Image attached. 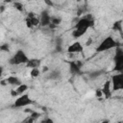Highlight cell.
I'll use <instances>...</instances> for the list:
<instances>
[{
	"instance_id": "obj_1",
	"label": "cell",
	"mask_w": 123,
	"mask_h": 123,
	"mask_svg": "<svg viewBox=\"0 0 123 123\" xmlns=\"http://www.w3.org/2000/svg\"><path fill=\"white\" fill-rule=\"evenodd\" d=\"M119 47V43L111 36L105 37L100 44L96 47V52L97 53H101V52H105L108 50H111L112 48H117Z\"/></svg>"
},
{
	"instance_id": "obj_2",
	"label": "cell",
	"mask_w": 123,
	"mask_h": 123,
	"mask_svg": "<svg viewBox=\"0 0 123 123\" xmlns=\"http://www.w3.org/2000/svg\"><path fill=\"white\" fill-rule=\"evenodd\" d=\"M28 61H29V58L26 55V53L23 50H17L15 54H13L12 58L9 60V64L11 65H19L23 63L26 64Z\"/></svg>"
},
{
	"instance_id": "obj_3",
	"label": "cell",
	"mask_w": 123,
	"mask_h": 123,
	"mask_svg": "<svg viewBox=\"0 0 123 123\" xmlns=\"http://www.w3.org/2000/svg\"><path fill=\"white\" fill-rule=\"evenodd\" d=\"M94 25V18L91 14H86L82 18L78 20V22L75 25V29H81L87 31L88 28L92 27Z\"/></svg>"
},
{
	"instance_id": "obj_4",
	"label": "cell",
	"mask_w": 123,
	"mask_h": 123,
	"mask_svg": "<svg viewBox=\"0 0 123 123\" xmlns=\"http://www.w3.org/2000/svg\"><path fill=\"white\" fill-rule=\"evenodd\" d=\"M34 104V101L30 98V96L26 93L24 94H21L19 97H17L13 104L12 105V109H19V108H24V107H27L29 105H32Z\"/></svg>"
},
{
	"instance_id": "obj_5",
	"label": "cell",
	"mask_w": 123,
	"mask_h": 123,
	"mask_svg": "<svg viewBox=\"0 0 123 123\" xmlns=\"http://www.w3.org/2000/svg\"><path fill=\"white\" fill-rule=\"evenodd\" d=\"M114 62H115V66H114V70L116 71H121L123 69V50L120 47L116 48L115 51V56H114Z\"/></svg>"
},
{
	"instance_id": "obj_6",
	"label": "cell",
	"mask_w": 123,
	"mask_h": 123,
	"mask_svg": "<svg viewBox=\"0 0 123 123\" xmlns=\"http://www.w3.org/2000/svg\"><path fill=\"white\" fill-rule=\"evenodd\" d=\"M82 66L83 62L81 61H72L69 62V71L74 76H79L82 74Z\"/></svg>"
},
{
	"instance_id": "obj_7",
	"label": "cell",
	"mask_w": 123,
	"mask_h": 123,
	"mask_svg": "<svg viewBox=\"0 0 123 123\" xmlns=\"http://www.w3.org/2000/svg\"><path fill=\"white\" fill-rule=\"evenodd\" d=\"M111 84L112 85L113 90H120L123 88V75L121 73L113 75L111 77Z\"/></svg>"
},
{
	"instance_id": "obj_8",
	"label": "cell",
	"mask_w": 123,
	"mask_h": 123,
	"mask_svg": "<svg viewBox=\"0 0 123 123\" xmlns=\"http://www.w3.org/2000/svg\"><path fill=\"white\" fill-rule=\"evenodd\" d=\"M38 19H39V25L41 27H48L49 24L51 23V16L49 14L48 11H46V10L41 12Z\"/></svg>"
},
{
	"instance_id": "obj_9",
	"label": "cell",
	"mask_w": 123,
	"mask_h": 123,
	"mask_svg": "<svg viewBox=\"0 0 123 123\" xmlns=\"http://www.w3.org/2000/svg\"><path fill=\"white\" fill-rule=\"evenodd\" d=\"M84 50L83 45L79 42V41H75L73 42L71 45H69L67 47V52L70 54H74V53H82Z\"/></svg>"
},
{
	"instance_id": "obj_10",
	"label": "cell",
	"mask_w": 123,
	"mask_h": 123,
	"mask_svg": "<svg viewBox=\"0 0 123 123\" xmlns=\"http://www.w3.org/2000/svg\"><path fill=\"white\" fill-rule=\"evenodd\" d=\"M111 81H106L105 84L103 85V87L101 89L102 94L108 99L111 97Z\"/></svg>"
},
{
	"instance_id": "obj_11",
	"label": "cell",
	"mask_w": 123,
	"mask_h": 123,
	"mask_svg": "<svg viewBox=\"0 0 123 123\" xmlns=\"http://www.w3.org/2000/svg\"><path fill=\"white\" fill-rule=\"evenodd\" d=\"M26 25L29 29L33 28L34 26H37L39 25V19L38 17L35 16V17H27L26 18Z\"/></svg>"
},
{
	"instance_id": "obj_12",
	"label": "cell",
	"mask_w": 123,
	"mask_h": 123,
	"mask_svg": "<svg viewBox=\"0 0 123 123\" xmlns=\"http://www.w3.org/2000/svg\"><path fill=\"white\" fill-rule=\"evenodd\" d=\"M40 62H41V61L38 60V59H29V61L26 63V66L28 68H31V69L38 68L39 65H40Z\"/></svg>"
},
{
	"instance_id": "obj_13",
	"label": "cell",
	"mask_w": 123,
	"mask_h": 123,
	"mask_svg": "<svg viewBox=\"0 0 123 123\" xmlns=\"http://www.w3.org/2000/svg\"><path fill=\"white\" fill-rule=\"evenodd\" d=\"M6 82H7V84H9L11 86H20L22 84L20 79L18 77H16V76H9L6 79Z\"/></svg>"
},
{
	"instance_id": "obj_14",
	"label": "cell",
	"mask_w": 123,
	"mask_h": 123,
	"mask_svg": "<svg viewBox=\"0 0 123 123\" xmlns=\"http://www.w3.org/2000/svg\"><path fill=\"white\" fill-rule=\"evenodd\" d=\"M61 77H62L61 71L60 70H57V69L52 70L50 72V74L48 75V79H50V80H60Z\"/></svg>"
},
{
	"instance_id": "obj_15",
	"label": "cell",
	"mask_w": 123,
	"mask_h": 123,
	"mask_svg": "<svg viewBox=\"0 0 123 123\" xmlns=\"http://www.w3.org/2000/svg\"><path fill=\"white\" fill-rule=\"evenodd\" d=\"M55 50L58 53L62 52V39L61 37H57L55 41Z\"/></svg>"
},
{
	"instance_id": "obj_16",
	"label": "cell",
	"mask_w": 123,
	"mask_h": 123,
	"mask_svg": "<svg viewBox=\"0 0 123 123\" xmlns=\"http://www.w3.org/2000/svg\"><path fill=\"white\" fill-rule=\"evenodd\" d=\"M105 73V70L100 69V70H96V71H92L89 73V78L90 79H96L98 77H100L101 75H103Z\"/></svg>"
},
{
	"instance_id": "obj_17",
	"label": "cell",
	"mask_w": 123,
	"mask_h": 123,
	"mask_svg": "<svg viewBox=\"0 0 123 123\" xmlns=\"http://www.w3.org/2000/svg\"><path fill=\"white\" fill-rule=\"evenodd\" d=\"M86 33V30H81V29H75L73 32H72V37L74 38H78L80 37H82L83 35H85Z\"/></svg>"
},
{
	"instance_id": "obj_18",
	"label": "cell",
	"mask_w": 123,
	"mask_h": 123,
	"mask_svg": "<svg viewBox=\"0 0 123 123\" xmlns=\"http://www.w3.org/2000/svg\"><path fill=\"white\" fill-rule=\"evenodd\" d=\"M28 89V86L27 85H25V84H21L20 86H18L17 87H16V89H15V91H16V93H17V95L18 94H24V92L26 91Z\"/></svg>"
},
{
	"instance_id": "obj_19",
	"label": "cell",
	"mask_w": 123,
	"mask_h": 123,
	"mask_svg": "<svg viewBox=\"0 0 123 123\" xmlns=\"http://www.w3.org/2000/svg\"><path fill=\"white\" fill-rule=\"evenodd\" d=\"M112 30L121 33V31H122V20L115 21V22L112 24Z\"/></svg>"
},
{
	"instance_id": "obj_20",
	"label": "cell",
	"mask_w": 123,
	"mask_h": 123,
	"mask_svg": "<svg viewBox=\"0 0 123 123\" xmlns=\"http://www.w3.org/2000/svg\"><path fill=\"white\" fill-rule=\"evenodd\" d=\"M30 75L33 78H37V77H38L40 75V70L38 68H33V69H31Z\"/></svg>"
},
{
	"instance_id": "obj_21",
	"label": "cell",
	"mask_w": 123,
	"mask_h": 123,
	"mask_svg": "<svg viewBox=\"0 0 123 123\" xmlns=\"http://www.w3.org/2000/svg\"><path fill=\"white\" fill-rule=\"evenodd\" d=\"M61 22H62V18H61V17H58V16H53V17H51V23L54 24L55 26L60 25Z\"/></svg>"
},
{
	"instance_id": "obj_22",
	"label": "cell",
	"mask_w": 123,
	"mask_h": 123,
	"mask_svg": "<svg viewBox=\"0 0 123 123\" xmlns=\"http://www.w3.org/2000/svg\"><path fill=\"white\" fill-rule=\"evenodd\" d=\"M13 7H14L17 11H19V12H23V11H24L23 4L20 3V2H14V3H13Z\"/></svg>"
},
{
	"instance_id": "obj_23",
	"label": "cell",
	"mask_w": 123,
	"mask_h": 123,
	"mask_svg": "<svg viewBox=\"0 0 123 123\" xmlns=\"http://www.w3.org/2000/svg\"><path fill=\"white\" fill-rule=\"evenodd\" d=\"M0 51L3 52H10V45L8 43H3L2 45H0Z\"/></svg>"
},
{
	"instance_id": "obj_24",
	"label": "cell",
	"mask_w": 123,
	"mask_h": 123,
	"mask_svg": "<svg viewBox=\"0 0 123 123\" xmlns=\"http://www.w3.org/2000/svg\"><path fill=\"white\" fill-rule=\"evenodd\" d=\"M39 115H40V114H39L38 112H36V111H32V112H31V116H30V117H32L33 119H35V120H36L37 118H38V117H39Z\"/></svg>"
},
{
	"instance_id": "obj_25",
	"label": "cell",
	"mask_w": 123,
	"mask_h": 123,
	"mask_svg": "<svg viewBox=\"0 0 123 123\" xmlns=\"http://www.w3.org/2000/svg\"><path fill=\"white\" fill-rule=\"evenodd\" d=\"M42 123H54V121H53V119L52 118H50V117H46L44 120H42L41 121Z\"/></svg>"
},
{
	"instance_id": "obj_26",
	"label": "cell",
	"mask_w": 123,
	"mask_h": 123,
	"mask_svg": "<svg viewBox=\"0 0 123 123\" xmlns=\"http://www.w3.org/2000/svg\"><path fill=\"white\" fill-rule=\"evenodd\" d=\"M95 94H96V96H97L98 98H100V97L103 95V94H102V91H101V89H100V88L96 89V93H95Z\"/></svg>"
},
{
	"instance_id": "obj_27",
	"label": "cell",
	"mask_w": 123,
	"mask_h": 123,
	"mask_svg": "<svg viewBox=\"0 0 123 123\" xmlns=\"http://www.w3.org/2000/svg\"><path fill=\"white\" fill-rule=\"evenodd\" d=\"M11 94H12V96H17V93H16V91H15V89H12L11 90Z\"/></svg>"
},
{
	"instance_id": "obj_28",
	"label": "cell",
	"mask_w": 123,
	"mask_h": 123,
	"mask_svg": "<svg viewBox=\"0 0 123 123\" xmlns=\"http://www.w3.org/2000/svg\"><path fill=\"white\" fill-rule=\"evenodd\" d=\"M45 4L48 5V6H54V4L51 1H49V0H45Z\"/></svg>"
},
{
	"instance_id": "obj_29",
	"label": "cell",
	"mask_w": 123,
	"mask_h": 123,
	"mask_svg": "<svg viewBox=\"0 0 123 123\" xmlns=\"http://www.w3.org/2000/svg\"><path fill=\"white\" fill-rule=\"evenodd\" d=\"M35 16H36V13L35 12H29L28 15H27V17H35Z\"/></svg>"
},
{
	"instance_id": "obj_30",
	"label": "cell",
	"mask_w": 123,
	"mask_h": 123,
	"mask_svg": "<svg viewBox=\"0 0 123 123\" xmlns=\"http://www.w3.org/2000/svg\"><path fill=\"white\" fill-rule=\"evenodd\" d=\"M2 74H3V67L0 65V79H1V77H2Z\"/></svg>"
},
{
	"instance_id": "obj_31",
	"label": "cell",
	"mask_w": 123,
	"mask_h": 123,
	"mask_svg": "<svg viewBox=\"0 0 123 123\" xmlns=\"http://www.w3.org/2000/svg\"><path fill=\"white\" fill-rule=\"evenodd\" d=\"M1 85H2V86H6V85H8V84H7L6 80H4V81H1Z\"/></svg>"
},
{
	"instance_id": "obj_32",
	"label": "cell",
	"mask_w": 123,
	"mask_h": 123,
	"mask_svg": "<svg viewBox=\"0 0 123 123\" xmlns=\"http://www.w3.org/2000/svg\"><path fill=\"white\" fill-rule=\"evenodd\" d=\"M49 70V68L47 67V66H44L43 67V70H42V72H45V71H48Z\"/></svg>"
},
{
	"instance_id": "obj_33",
	"label": "cell",
	"mask_w": 123,
	"mask_h": 123,
	"mask_svg": "<svg viewBox=\"0 0 123 123\" xmlns=\"http://www.w3.org/2000/svg\"><path fill=\"white\" fill-rule=\"evenodd\" d=\"M102 123H110V122H109V120H105V121H103Z\"/></svg>"
},
{
	"instance_id": "obj_34",
	"label": "cell",
	"mask_w": 123,
	"mask_h": 123,
	"mask_svg": "<svg viewBox=\"0 0 123 123\" xmlns=\"http://www.w3.org/2000/svg\"><path fill=\"white\" fill-rule=\"evenodd\" d=\"M117 123H123V121H119V122H117Z\"/></svg>"
},
{
	"instance_id": "obj_35",
	"label": "cell",
	"mask_w": 123,
	"mask_h": 123,
	"mask_svg": "<svg viewBox=\"0 0 123 123\" xmlns=\"http://www.w3.org/2000/svg\"><path fill=\"white\" fill-rule=\"evenodd\" d=\"M41 123H42V122H41Z\"/></svg>"
}]
</instances>
